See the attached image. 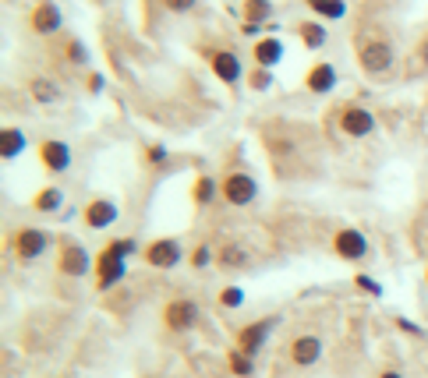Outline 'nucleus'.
Segmentation results:
<instances>
[{"label":"nucleus","mask_w":428,"mask_h":378,"mask_svg":"<svg viewBox=\"0 0 428 378\" xmlns=\"http://www.w3.org/2000/svg\"><path fill=\"white\" fill-rule=\"evenodd\" d=\"M28 92H32V100H36L39 106L60 103V85H53L50 78H32V82H28Z\"/></svg>","instance_id":"412c9836"},{"label":"nucleus","mask_w":428,"mask_h":378,"mask_svg":"<svg viewBox=\"0 0 428 378\" xmlns=\"http://www.w3.org/2000/svg\"><path fill=\"white\" fill-rule=\"evenodd\" d=\"M379 378H404V375H400V371H382Z\"/></svg>","instance_id":"4c0bfd02"},{"label":"nucleus","mask_w":428,"mask_h":378,"mask_svg":"<svg viewBox=\"0 0 428 378\" xmlns=\"http://www.w3.org/2000/svg\"><path fill=\"white\" fill-rule=\"evenodd\" d=\"M117 216H120V209H117L113 198H89L85 209H82V219H85L89 230H106V227H113Z\"/></svg>","instance_id":"9d476101"},{"label":"nucleus","mask_w":428,"mask_h":378,"mask_svg":"<svg viewBox=\"0 0 428 378\" xmlns=\"http://www.w3.org/2000/svg\"><path fill=\"white\" fill-rule=\"evenodd\" d=\"M142 258H145V265H152V269H174L180 258H185V247H180L177 237H160V240H152V244L142 251Z\"/></svg>","instance_id":"423d86ee"},{"label":"nucleus","mask_w":428,"mask_h":378,"mask_svg":"<svg viewBox=\"0 0 428 378\" xmlns=\"http://www.w3.org/2000/svg\"><path fill=\"white\" fill-rule=\"evenodd\" d=\"M50 240H53V237H50L46 230H39V227H25V230H18V234H15L11 247H15V255H18L21 262H36V258H43V255H46Z\"/></svg>","instance_id":"39448f33"},{"label":"nucleus","mask_w":428,"mask_h":378,"mask_svg":"<svg viewBox=\"0 0 428 378\" xmlns=\"http://www.w3.org/2000/svg\"><path fill=\"white\" fill-rule=\"evenodd\" d=\"M25 149H28V135L21 128H4V135H0V155L4 160H18Z\"/></svg>","instance_id":"6ab92c4d"},{"label":"nucleus","mask_w":428,"mask_h":378,"mask_svg":"<svg viewBox=\"0 0 428 378\" xmlns=\"http://www.w3.org/2000/svg\"><path fill=\"white\" fill-rule=\"evenodd\" d=\"M354 287H357V290H364V294H372V297H382V287H379V283H375L372 276H364V272H361V276H354Z\"/></svg>","instance_id":"7c9ffc66"},{"label":"nucleus","mask_w":428,"mask_h":378,"mask_svg":"<svg viewBox=\"0 0 428 378\" xmlns=\"http://www.w3.org/2000/svg\"><path fill=\"white\" fill-rule=\"evenodd\" d=\"M106 251H110V255H117V258H128V255H135V251H138V244L131 237H120V240H110Z\"/></svg>","instance_id":"cd10ccee"},{"label":"nucleus","mask_w":428,"mask_h":378,"mask_svg":"<svg viewBox=\"0 0 428 378\" xmlns=\"http://www.w3.org/2000/svg\"><path fill=\"white\" fill-rule=\"evenodd\" d=\"M425 279H428V272H425Z\"/></svg>","instance_id":"ea45409f"},{"label":"nucleus","mask_w":428,"mask_h":378,"mask_svg":"<svg viewBox=\"0 0 428 378\" xmlns=\"http://www.w3.org/2000/svg\"><path fill=\"white\" fill-rule=\"evenodd\" d=\"M198 304L195 301H188V297H180V301H170L167 308H163V322H167V329H174V332H188V329H195L198 325Z\"/></svg>","instance_id":"6e6552de"},{"label":"nucleus","mask_w":428,"mask_h":378,"mask_svg":"<svg viewBox=\"0 0 428 378\" xmlns=\"http://www.w3.org/2000/svg\"><path fill=\"white\" fill-rule=\"evenodd\" d=\"M297 36H301L304 50H322L326 39H329V32H326L322 21H301V25H297Z\"/></svg>","instance_id":"aec40b11"},{"label":"nucleus","mask_w":428,"mask_h":378,"mask_svg":"<svg viewBox=\"0 0 428 378\" xmlns=\"http://www.w3.org/2000/svg\"><path fill=\"white\" fill-rule=\"evenodd\" d=\"M60 205H64V191H60V187H43V191H36V198H32V209L43 212V216L60 212Z\"/></svg>","instance_id":"4be33fe9"},{"label":"nucleus","mask_w":428,"mask_h":378,"mask_svg":"<svg viewBox=\"0 0 428 378\" xmlns=\"http://www.w3.org/2000/svg\"><path fill=\"white\" fill-rule=\"evenodd\" d=\"M272 325H277V319H262V322H248L241 332H237V350H244V354H259L262 346H266V339H269V332H272Z\"/></svg>","instance_id":"4468645a"},{"label":"nucleus","mask_w":428,"mask_h":378,"mask_svg":"<svg viewBox=\"0 0 428 378\" xmlns=\"http://www.w3.org/2000/svg\"><path fill=\"white\" fill-rule=\"evenodd\" d=\"M418 60H421V68H428V36H425L421 46H418Z\"/></svg>","instance_id":"e433bc0d"},{"label":"nucleus","mask_w":428,"mask_h":378,"mask_svg":"<svg viewBox=\"0 0 428 378\" xmlns=\"http://www.w3.org/2000/svg\"><path fill=\"white\" fill-rule=\"evenodd\" d=\"M85 88L93 92V96H96V92H103V75H96V71H93V75L85 78Z\"/></svg>","instance_id":"f704fd0d"},{"label":"nucleus","mask_w":428,"mask_h":378,"mask_svg":"<svg viewBox=\"0 0 428 378\" xmlns=\"http://www.w3.org/2000/svg\"><path fill=\"white\" fill-rule=\"evenodd\" d=\"M57 272L68 276V279H82L89 272H96V258H89V251L75 240L60 244V255H57Z\"/></svg>","instance_id":"20e7f679"},{"label":"nucleus","mask_w":428,"mask_h":378,"mask_svg":"<svg viewBox=\"0 0 428 378\" xmlns=\"http://www.w3.org/2000/svg\"><path fill=\"white\" fill-rule=\"evenodd\" d=\"M304 4H308V8H312V4H315V0H304Z\"/></svg>","instance_id":"58836bf2"},{"label":"nucleus","mask_w":428,"mask_h":378,"mask_svg":"<svg viewBox=\"0 0 428 378\" xmlns=\"http://www.w3.org/2000/svg\"><path fill=\"white\" fill-rule=\"evenodd\" d=\"M312 11L322 18V21H340L347 15V0H315Z\"/></svg>","instance_id":"393cba45"},{"label":"nucleus","mask_w":428,"mask_h":378,"mask_svg":"<svg viewBox=\"0 0 428 378\" xmlns=\"http://www.w3.org/2000/svg\"><path fill=\"white\" fill-rule=\"evenodd\" d=\"M396 325H400L404 332H411V336H421V329H418L414 322H407V319H396Z\"/></svg>","instance_id":"c9c22d12"},{"label":"nucleus","mask_w":428,"mask_h":378,"mask_svg":"<svg viewBox=\"0 0 428 378\" xmlns=\"http://www.w3.org/2000/svg\"><path fill=\"white\" fill-rule=\"evenodd\" d=\"M244 21L248 25H262L272 18V0H244Z\"/></svg>","instance_id":"5701e85b"},{"label":"nucleus","mask_w":428,"mask_h":378,"mask_svg":"<svg viewBox=\"0 0 428 378\" xmlns=\"http://www.w3.org/2000/svg\"><path fill=\"white\" fill-rule=\"evenodd\" d=\"M68 60H71V64H78V68L89 64V50H85L82 39H68Z\"/></svg>","instance_id":"c85d7f7f"},{"label":"nucleus","mask_w":428,"mask_h":378,"mask_svg":"<svg viewBox=\"0 0 428 378\" xmlns=\"http://www.w3.org/2000/svg\"><path fill=\"white\" fill-rule=\"evenodd\" d=\"M209 68L223 85H237L244 78V68H241V57L230 53V50H212L209 53Z\"/></svg>","instance_id":"ddd939ff"},{"label":"nucleus","mask_w":428,"mask_h":378,"mask_svg":"<svg viewBox=\"0 0 428 378\" xmlns=\"http://www.w3.org/2000/svg\"><path fill=\"white\" fill-rule=\"evenodd\" d=\"M319 357H322V339L319 336H297L290 343V361L297 368H312Z\"/></svg>","instance_id":"f3484780"},{"label":"nucleus","mask_w":428,"mask_h":378,"mask_svg":"<svg viewBox=\"0 0 428 378\" xmlns=\"http://www.w3.org/2000/svg\"><path fill=\"white\" fill-rule=\"evenodd\" d=\"M220 304L230 308V311L241 308V304H244V290H241V287H223V290H220Z\"/></svg>","instance_id":"c756f323"},{"label":"nucleus","mask_w":428,"mask_h":378,"mask_svg":"<svg viewBox=\"0 0 428 378\" xmlns=\"http://www.w3.org/2000/svg\"><path fill=\"white\" fill-rule=\"evenodd\" d=\"M188 262H192V269H205V265L212 262V251H209V244H198V247L192 251V258H188Z\"/></svg>","instance_id":"2f4dec72"},{"label":"nucleus","mask_w":428,"mask_h":378,"mask_svg":"<svg viewBox=\"0 0 428 378\" xmlns=\"http://www.w3.org/2000/svg\"><path fill=\"white\" fill-rule=\"evenodd\" d=\"M36 155H39V163H43L46 173H64L71 167V145L60 142V138H43Z\"/></svg>","instance_id":"1a4fd4ad"},{"label":"nucleus","mask_w":428,"mask_h":378,"mask_svg":"<svg viewBox=\"0 0 428 378\" xmlns=\"http://www.w3.org/2000/svg\"><path fill=\"white\" fill-rule=\"evenodd\" d=\"M304 88L312 92V96H329V92L336 88V68L326 64V60H319V64L308 68V75H304Z\"/></svg>","instance_id":"dca6fc26"},{"label":"nucleus","mask_w":428,"mask_h":378,"mask_svg":"<svg viewBox=\"0 0 428 378\" xmlns=\"http://www.w3.org/2000/svg\"><path fill=\"white\" fill-rule=\"evenodd\" d=\"M220 198L234 209H244V205H252L259 198V180L252 173H244V170H230L223 173L220 180Z\"/></svg>","instance_id":"f03ea898"},{"label":"nucleus","mask_w":428,"mask_h":378,"mask_svg":"<svg viewBox=\"0 0 428 378\" xmlns=\"http://www.w3.org/2000/svg\"><path fill=\"white\" fill-rule=\"evenodd\" d=\"M145 160H149V163H163V160H167V145H152V149L145 152Z\"/></svg>","instance_id":"72a5a7b5"},{"label":"nucleus","mask_w":428,"mask_h":378,"mask_svg":"<svg viewBox=\"0 0 428 378\" xmlns=\"http://www.w3.org/2000/svg\"><path fill=\"white\" fill-rule=\"evenodd\" d=\"M124 272H128L124 258L110 255V251L103 247L100 255H96V290H110V287H117V283L124 279Z\"/></svg>","instance_id":"f8f14e48"},{"label":"nucleus","mask_w":428,"mask_h":378,"mask_svg":"<svg viewBox=\"0 0 428 378\" xmlns=\"http://www.w3.org/2000/svg\"><path fill=\"white\" fill-rule=\"evenodd\" d=\"M333 251L344 262H361V258H369V237H364L361 230H354V227H344L333 237Z\"/></svg>","instance_id":"0eeeda50"},{"label":"nucleus","mask_w":428,"mask_h":378,"mask_svg":"<svg viewBox=\"0 0 428 378\" xmlns=\"http://www.w3.org/2000/svg\"><path fill=\"white\" fill-rule=\"evenodd\" d=\"M227 364H230V375H237V378H252L255 375V361H252V354H244V350H230Z\"/></svg>","instance_id":"a878e982"},{"label":"nucleus","mask_w":428,"mask_h":378,"mask_svg":"<svg viewBox=\"0 0 428 378\" xmlns=\"http://www.w3.org/2000/svg\"><path fill=\"white\" fill-rule=\"evenodd\" d=\"M163 4H167V11H174V15H188V11H195L198 0H163Z\"/></svg>","instance_id":"473e14b6"},{"label":"nucleus","mask_w":428,"mask_h":378,"mask_svg":"<svg viewBox=\"0 0 428 378\" xmlns=\"http://www.w3.org/2000/svg\"><path fill=\"white\" fill-rule=\"evenodd\" d=\"M248 85H252L255 92H269V88H272V71H269V68H255V71L248 75Z\"/></svg>","instance_id":"bb28decb"},{"label":"nucleus","mask_w":428,"mask_h":378,"mask_svg":"<svg viewBox=\"0 0 428 378\" xmlns=\"http://www.w3.org/2000/svg\"><path fill=\"white\" fill-rule=\"evenodd\" d=\"M216 262H220L223 269H244V265L252 262V255H248V251H244L241 244H227L220 255H216Z\"/></svg>","instance_id":"b1692460"},{"label":"nucleus","mask_w":428,"mask_h":378,"mask_svg":"<svg viewBox=\"0 0 428 378\" xmlns=\"http://www.w3.org/2000/svg\"><path fill=\"white\" fill-rule=\"evenodd\" d=\"M28 25H32L36 36H53V32H60V25H64V15H60V8L53 0H39L32 8V15H28Z\"/></svg>","instance_id":"9b49d317"},{"label":"nucleus","mask_w":428,"mask_h":378,"mask_svg":"<svg viewBox=\"0 0 428 378\" xmlns=\"http://www.w3.org/2000/svg\"><path fill=\"white\" fill-rule=\"evenodd\" d=\"M216 198H220V180L209 177V173L195 177V184H192V202H195V205H212Z\"/></svg>","instance_id":"a211bd4d"},{"label":"nucleus","mask_w":428,"mask_h":378,"mask_svg":"<svg viewBox=\"0 0 428 378\" xmlns=\"http://www.w3.org/2000/svg\"><path fill=\"white\" fill-rule=\"evenodd\" d=\"M393 60H396L393 46H389L386 39H379V36L361 39V43H357V64H361L364 75H372V78L386 75V71L393 68Z\"/></svg>","instance_id":"f257e3e1"},{"label":"nucleus","mask_w":428,"mask_h":378,"mask_svg":"<svg viewBox=\"0 0 428 378\" xmlns=\"http://www.w3.org/2000/svg\"><path fill=\"white\" fill-rule=\"evenodd\" d=\"M336 113H340V117H336L340 131H344L347 138H354V142L375 135V128H379V124H375V113H372L369 106H361V103H347V106H340Z\"/></svg>","instance_id":"7ed1b4c3"},{"label":"nucleus","mask_w":428,"mask_h":378,"mask_svg":"<svg viewBox=\"0 0 428 378\" xmlns=\"http://www.w3.org/2000/svg\"><path fill=\"white\" fill-rule=\"evenodd\" d=\"M283 39L280 36H262V39H255V46H252V57H255V68H277L280 60H283Z\"/></svg>","instance_id":"2eb2a0df"}]
</instances>
